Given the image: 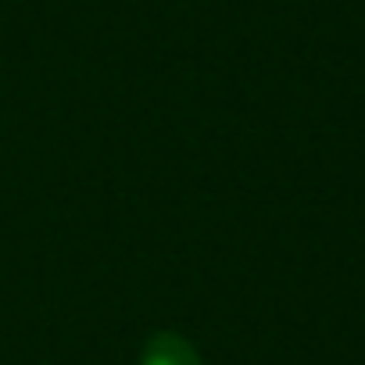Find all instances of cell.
<instances>
[{
	"mask_svg": "<svg viewBox=\"0 0 365 365\" xmlns=\"http://www.w3.org/2000/svg\"><path fill=\"white\" fill-rule=\"evenodd\" d=\"M140 365H201V358H197V351L182 340V336H175V333H158V336L147 344Z\"/></svg>",
	"mask_w": 365,
	"mask_h": 365,
	"instance_id": "6da1fadb",
	"label": "cell"
}]
</instances>
